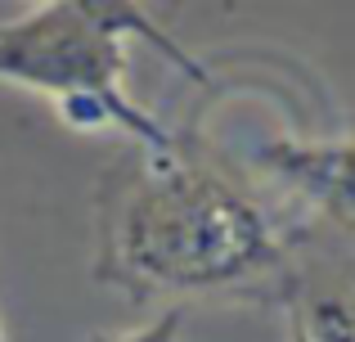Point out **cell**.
<instances>
[{
	"instance_id": "277c9868",
	"label": "cell",
	"mask_w": 355,
	"mask_h": 342,
	"mask_svg": "<svg viewBox=\"0 0 355 342\" xmlns=\"http://www.w3.org/2000/svg\"><path fill=\"white\" fill-rule=\"evenodd\" d=\"M297 320L306 329V342H355V298L342 289L315 293Z\"/></svg>"
},
{
	"instance_id": "7a4b0ae2",
	"label": "cell",
	"mask_w": 355,
	"mask_h": 342,
	"mask_svg": "<svg viewBox=\"0 0 355 342\" xmlns=\"http://www.w3.org/2000/svg\"><path fill=\"white\" fill-rule=\"evenodd\" d=\"M126 32L162 41L144 23V14L126 5H90V0L41 5L27 18L0 27V81L50 95L72 126H86V131L117 126L144 140L148 149L171 153L166 131L121 90V72H126L121 36Z\"/></svg>"
},
{
	"instance_id": "6da1fadb",
	"label": "cell",
	"mask_w": 355,
	"mask_h": 342,
	"mask_svg": "<svg viewBox=\"0 0 355 342\" xmlns=\"http://www.w3.org/2000/svg\"><path fill=\"white\" fill-rule=\"evenodd\" d=\"M279 257L275 221L230 180L198 167L153 171L126 203L117 262L153 289L198 293L239 284Z\"/></svg>"
},
{
	"instance_id": "52a82bcc",
	"label": "cell",
	"mask_w": 355,
	"mask_h": 342,
	"mask_svg": "<svg viewBox=\"0 0 355 342\" xmlns=\"http://www.w3.org/2000/svg\"><path fill=\"white\" fill-rule=\"evenodd\" d=\"M0 342H5V338H0Z\"/></svg>"
},
{
	"instance_id": "8992f818",
	"label": "cell",
	"mask_w": 355,
	"mask_h": 342,
	"mask_svg": "<svg viewBox=\"0 0 355 342\" xmlns=\"http://www.w3.org/2000/svg\"><path fill=\"white\" fill-rule=\"evenodd\" d=\"M293 342H306V329H302V320L293 316Z\"/></svg>"
},
{
	"instance_id": "3957f363",
	"label": "cell",
	"mask_w": 355,
	"mask_h": 342,
	"mask_svg": "<svg viewBox=\"0 0 355 342\" xmlns=\"http://www.w3.org/2000/svg\"><path fill=\"white\" fill-rule=\"evenodd\" d=\"M261 167L355 230V140H275L261 149Z\"/></svg>"
},
{
	"instance_id": "5b68a950",
	"label": "cell",
	"mask_w": 355,
	"mask_h": 342,
	"mask_svg": "<svg viewBox=\"0 0 355 342\" xmlns=\"http://www.w3.org/2000/svg\"><path fill=\"white\" fill-rule=\"evenodd\" d=\"M180 329H184L180 311H166V316H157L153 325L135 329V334H121V338H113V342H180Z\"/></svg>"
}]
</instances>
